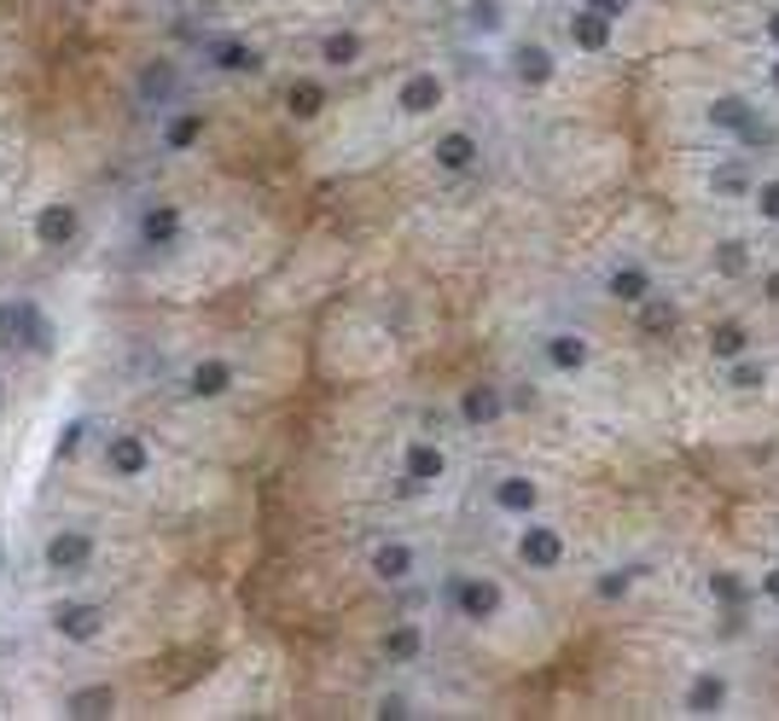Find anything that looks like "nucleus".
Masks as SVG:
<instances>
[{"instance_id":"f257e3e1","label":"nucleus","mask_w":779,"mask_h":721,"mask_svg":"<svg viewBox=\"0 0 779 721\" xmlns=\"http://www.w3.org/2000/svg\"><path fill=\"white\" fill-rule=\"evenodd\" d=\"M0 349L7 356H29V361H47L59 349V326L29 291H7L0 297Z\"/></svg>"},{"instance_id":"f03ea898","label":"nucleus","mask_w":779,"mask_h":721,"mask_svg":"<svg viewBox=\"0 0 779 721\" xmlns=\"http://www.w3.org/2000/svg\"><path fill=\"white\" fill-rule=\"evenodd\" d=\"M41 623L64 646H99L106 641V629H111V606L106 599H88V594H64V599H53V606L41 611Z\"/></svg>"},{"instance_id":"7ed1b4c3","label":"nucleus","mask_w":779,"mask_h":721,"mask_svg":"<svg viewBox=\"0 0 779 721\" xmlns=\"http://www.w3.org/2000/svg\"><path fill=\"white\" fill-rule=\"evenodd\" d=\"M41 570L47 576H82V570L99 564V535L88 524H53L41 535Z\"/></svg>"},{"instance_id":"20e7f679","label":"nucleus","mask_w":779,"mask_h":721,"mask_svg":"<svg viewBox=\"0 0 779 721\" xmlns=\"http://www.w3.org/2000/svg\"><path fill=\"white\" fill-rule=\"evenodd\" d=\"M134 250H146V257H169V250L186 245V210L169 204V198H146L140 210H134Z\"/></svg>"},{"instance_id":"39448f33","label":"nucleus","mask_w":779,"mask_h":721,"mask_svg":"<svg viewBox=\"0 0 779 721\" xmlns=\"http://www.w3.org/2000/svg\"><path fill=\"white\" fill-rule=\"evenodd\" d=\"M151 443L140 437V431H128V425H111V431H99V465H106V477L116 483H140L151 477Z\"/></svg>"},{"instance_id":"423d86ee","label":"nucleus","mask_w":779,"mask_h":721,"mask_svg":"<svg viewBox=\"0 0 779 721\" xmlns=\"http://www.w3.org/2000/svg\"><path fill=\"white\" fill-rule=\"evenodd\" d=\"M82 227H88V215H82L76 198H41L36 215H29V239H36L41 250H71L82 239Z\"/></svg>"},{"instance_id":"0eeeda50","label":"nucleus","mask_w":779,"mask_h":721,"mask_svg":"<svg viewBox=\"0 0 779 721\" xmlns=\"http://www.w3.org/2000/svg\"><path fill=\"white\" fill-rule=\"evenodd\" d=\"M198 59L215 76H262L268 71V53L245 36H198Z\"/></svg>"},{"instance_id":"6e6552de","label":"nucleus","mask_w":779,"mask_h":721,"mask_svg":"<svg viewBox=\"0 0 779 721\" xmlns=\"http://www.w3.org/2000/svg\"><path fill=\"white\" fill-rule=\"evenodd\" d=\"M134 105L151 111V116L181 105V64L175 59H146L140 71H134Z\"/></svg>"},{"instance_id":"1a4fd4ad","label":"nucleus","mask_w":779,"mask_h":721,"mask_svg":"<svg viewBox=\"0 0 779 721\" xmlns=\"http://www.w3.org/2000/svg\"><path fill=\"white\" fill-rule=\"evenodd\" d=\"M448 606H454V617H466V623H495L500 606H506V588L495 576H454Z\"/></svg>"},{"instance_id":"9d476101","label":"nucleus","mask_w":779,"mask_h":721,"mask_svg":"<svg viewBox=\"0 0 779 721\" xmlns=\"http://www.w3.org/2000/svg\"><path fill=\"white\" fill-rule=\"evenodd\" d=\"M233 390H239V366H233L227 356H198L181 373V396L186 401H222Z\"/></svg>"},{"instance_id":"9b49d317","label":"nucleus","mask_w":779,"mask_h":721,"mask_svg":"<svg viewBox=\"0 0 779 721\" xmlns=\"http://www.w3.org/2000/svg\"><path fill=\"white\" fill-rule=\"evenodd\" d=\"M205 128H210V111H205V105H169V111L158 116V152H163V158L193 152V146L205 140Z\"/></svg>"},{"instance_id":"f8f14e48","label":"nucleus","mask_w":779,"mask_h":721,"mask_svg":"<svg viewBox=\"0 0 779 721\" xmlns=\"http://www.w3.org/2000/svg\"><path fill=\"white\" fill-rule=\"evenodd\" d=\"M436 105H448V76L443 71H408L396 88V111L401 116H431Z\"/></svg>"},{"instance_id":"ddd939ff","label":"nucleus","mask_w":779,"mask_h":721,"mask_svg":"<svg viewBox=\"0 0 779 721\" xmlns=\"http://www.w3.org/2000/svg\"><path fill=\"white\" fill-rule=\"evenodd\" d=\"M443 477H448V455H443V443L413 437L408 448H401V483H408V489H436Z\"/></svg>"},{"instance_id":"4468645a","label":"nucleus","mask_w":779,"mask_h":721,"mask_svg":"<svg viewBox=\"0 0 779 721\" xmlns=\"http://www.w3.org/2000/svg\"><path fill=\"white\" fill-rule=\"evenodd\" d=\"M116 704H123V693H116L111 681H82V686L64 693V716L71 721H111Z\"/></svg>"},{"instance_id":"2eb2a0df","label":"nucleus","mask_w":779,"mask_h":721,"mask_svg":"<svg viewBox=\"0 0 779 721\" xmlns=\"http://www.w3.org/2000/svg\"><path fill=\"white\" fill-rule=\"evenodd\" d=\"M454 413H460V425L466 431H483V425H495V419L506 413V390L500 384H466L460 390V401H454Z\"/></svg>"},{"instance_id":"dca6fc26","label":"nucleus","mask_w":779,"mask_h":721,"mask_svg":"<svg viewBox=\"0 0 779 721\" xmlns=\"http://www.w3.org/2000/svg\"><path fill=\"white\" fill-rule=\"evenodd\" d=\"M367 570H372V582H384V588H401V582H413L419 552H413V542H379Z\"/></svg>"},{"instance_id":"f3484780","label":"nucleus","mask_w":779,"mask_h":721,"mask_svg":"<svg viewBox=\"0 0 779 721\" xmlns=\"http://www.w3.org/2000/svg\"><path fill=\"white\" fill-rule=\"evenodd\" d=\"M431 158H436V170H443V175H466V170H478L483 140L471 128H448V134H436Z\"/></svg>"},{"instance_id":"a211bd4d","label":"nucleus","mask_w":779,"mask_h":721,"mask_svg":"<svg viewBox=\"0 0 779 721\" xmlns=\"http://www.w3.org/2000/svg\"><path fill=\"white\" fill-rule=\"evenodd\" d=\"M518 559L530 570H558L565 564V535H558L553 524H523L518 530Z\"/></svg>"},{"instance_id":"6ab92c4d","label":"nucleus","mask_w":779,"mask_h":721,"mask_svg":"<svg viewBox=\"0 0 779 721\" xmlns=\"http://www.w3.org/2000/svg\"><path fill=\"white\" fill-rule=\"evenodd\" d=\"M495 512H506V518H535V507H541V483L535 477H523V472H506V477H495Z\"/></svg>"},{"instance_id":"aec40b11","label":"nucleus","mask_w":779,"mask_h":721,"mask_svg":"<svg viewBox=\"0 0 779 721\" xmlns=\"http://www.w3.org/2000/svg\"><path fill=\"white\" fill-rule=\"evenodd\" d=\"M326 105H332V88L320 76H292L285 82V116H292V123H314Z\"/></svg>"},{"instance_id":"412c9836","label":"nucleus","mask_w":779,"mask_h":721,"mask_svg":"<svg viewBox=\"0 0 779 721\" xmlns=\"http://www.w3.org/2000/svg\"><path fill=\"white\" fill-rule=\"evenodd\" d=\"M553 71H558L553 47H541V41H518L512 47V82L518 88H547Z\"/></svg>"},{"instance_id":"4be33fe9","label":"nucleus","mask_w":779,"mask_h":721,"mask_svg":"<svg viewBox=\"0 0 779 721\" xmlns=\"http://www.w3.org/2000/svg\"><path fill=\"white\" fill-rule=\"evenodd\" d=\"M541 356H547L553 373H582L594 349H588L582 332H547V338H541Z\"/></svg>"},{"instance_id":"5701e85b","label":"nucleus","mask_w":779,"mask_h":721,"mask_svg":"<svg viewBox=\"0 0 779 721\" xmlns=\"http://www.w3.org/2000/svg\"><path fill=\"white\" fill-rule=\"evenodd\" d=\"M361 53H367L361 29H326V36H320V47H314V59L326 64V71H355V64H361Z\"/></svg>"},{"instance_id":"b1692460","label":"nucleus","mask_w":779,"mask_h":721,"mask_svg":"<svg viewBox=\"0 0 779 721\" xmlns=\"http://www.w3.org/2000/svg\"><path fill=\"white\" fill-rule=\"evenodd\" d=\"M605 297H611V303H634L640 309L652 297V274L640 262H617L611 274H605Z\"/></svg>"},{"instance_id":"393cba45","label":"nucleus","mask_w":779,"mask_h":721,"mask_svg":"<svg viewBox=\"0 0 779 721\" xmlns=\"http://www.w3.org/2000/svg\"><path fill=\"white\" fill-rule=\"evenodd\" d=\"M565 29H570L576 53H605V47H611V18H599V12H588V7H576Z\"/></svg>"},{"instance_id":"a878e982","label":"nucleus","mask_w":779,"mask_h":721,"mask_svg":"<svg viewBox=\"0 0 779 721\" xmlns=\"http://www.w3.org/2000/svg\"><path fill=\"white\" fill-rule=\"evenodd\" d=\"M379 651H384V663H419L425 658V629L419 623H389Z\"/></svg>"},{"instance_id":"bb28decb","label":"nucleus","mask_w":779,"mask_h":721,"mask_svg":"<svg viewBox=\"0 0 779 721\" xmlns=\"http://www.w3.org/2000/svg\"><path fill=\"white\" fill-rule=\"evenodd\" d=\"M460 24H466V36L495 41L500 29H506V0H466V7H460Z\"/></svg>"},{"instance_id":"cd10ccee","label":"nucleus","mask_w":779,"mask_h":721,"mask_svg":"<svg viewBox=\"0 0 779 721\" xmlns=\"http://www.w3.org/2000/svg\"><path fill=\"white\" fill-rule=\"evenodd\" d=\"M721 704H727V681L716 675V669L692 675V686H687V716H721Z\"/></svg>"},{"instance_id":"c85d7f7f","label":"nucleus","mask_w":779,"mask_h":721,"mask_svg":"<svg viewBox=\"0 0 779 721\" xmlns=\"http://www.w3.org/2000/svg\"><path fill=\"white\" fill-rule=\"evenodd\" d=\"M88 437H99V431H94V413H71V419L59 425V437H53V460H82Z\"/></svg>"},{"instance_id":"c756f323","label":"nucleus","mask_w":779,"mask_h":721,"mask_svg":"<svg viewBox=\"0 0 779 721\" xmlns=\"http://www.w3.org/2000/svg\"><path fill=\"white\" fill-rule=\"evenodd\" d=\"M675 321H681V309L669 303V297H646V303H640V332H646V338H664V332H675Z\"/></svg>"},{"instance_id":"7c9ffc66","label":"nucleus","mask_w":779,"mask_h":721,"mask_svg":"<svg viewBox=\"0 0 779 721\" xmlns=\"http://www.w3.org/2000/svg\"><path fill=\"white\" fill-rule=\"evenodd\" d=\"M751 99H744V94H721L716 99V105H709V123H716V128H727V134H739L744 123H751Z\"/></svg>"},{"instance_id":"2f4dec72","label":"nucleus","mask_w":779,"mask_h":721,"mask_svg":"<svg viewBox=\"0 0 779 721\" xmlns=\"http://www.w3.org/2000/svg\"><path fill=\"white\" fill-rule=\"evenodd\" d=\"M709 349H716V361H739L744 349H751V332H744L739 321H721L716 332H709Z\"/></svg>"},{"instance_id":"473e14b6","label":"nucleus","mask_w":779,"mask_h":721,"mask_svg":"<svg viewBox=\"0 0 779 721\" xmlns=\"http://www.w3.org/2000/svg\"><path fill=\"white\" fill-rule=\"evenodd\" d=\"M716 268H721L727 279H739L744 268H751V250H744V239H721V245H716Z\"/></svg>"},{"instance_id":"72a5a7b5","label":"nucleus","mask_w":779,"mask_h":721,"mask_svg":"<svg viewBox=\"0 0 779 721\" xmlns=\"http://www.w3.org/2000/svg\"><path fill=\"white\" fill-rule=\"evenodd\" d=\"M634 576H640V570H605V576L594 582V594L605 599V606H611V599H629V588H634Z\"/></svg>"},{"instance_id":"f704fd0d","label":"nucleus","mask_w":779,"mask_h":721,"mask_svg":"<svg viewBox=\"0 0 779 721\" xmlns=\"http://www.w3.org/2000/svg\"><path fill=\"white\" fill-rule=\"evenodd\" d=\"M727 384H733V390H762V384H768V366L762 361H733V373H727Z\"/></svg>"},{"instance_id":"c9c22d12","label":"nucleus","mask_w":779,"mask_h":721,"mask_svg":"<svg viewBox=\"0 0 779 721\" xmlns=\"http://www.w3.org/2000/svg\"><path fill=\"white\" fill-rule=\"evenodd\" d=\"M372 716H379V721H408V716H419V710H413V698H408V693H379Z\"/></svg>"},{"instance_id":"e433bc0d","label":"nucleus","mask_w":779,"mask_h":721,"mask_svg":"<svg viewBox=\"0 0 779 721\" xmlns=\"http://www.w3.org/2000/svg\"><path fill=\"white\" fill-rule=\"evenodd\" d=\"M709 594H716L721 606H739V599H744V582L733 576V570H716V576H709Z\"/></svg>"},{"instance_id":"4c0bfd02","label":"nucleus","mask_w":779,"mask_h":721,"mask_svg":"<svg viewBox=\"0 0 779 721\" xmlns=\"http://www.w3.org/2000/svg\"><path fill=\"white\" fill-rule=\"evenodd\" d=\"M756 210H762V222H779V181H762L756 187Z\"/></svg>"},{"instance_id":"58836bf2","label":"nucleus","mask_w":779,"mask_h":721,"mask_svg":"<svg viewBox=\"0 0 779 721\" xmlns=\"http://www.w3.org/2000/svg\"><path fill=\"white\" fill-rule=\"evenodd\" d=\"M582 7H588V12H599V18H611V24H617L622 12H634V0H582Z\"/></svg>"},{"instance_id":"ea45409f","label":"nucleus","mask_w":779,"mask_h":721,"mask_svg":"<svg viewBox=\"0 0 779 721\" xmlns=\"http://www.w3.org/2000/svg\"><path fill=\"white\" fill-rule=\"evenodd\" d=\"M716 192H744V175L739 170H721L716 175Z\"/></svg>"},{"instance_id":"a19ab883","label":"nucleus","mask_w":779,"mask_h":721,"mask_svg":"<svg viewBox=\"0 0 779 721\" xmlns=\"http://www.w3.org/2000/svg\"><path fill=\"white\" fill-rule=\"evenodd\" d=\"M762 594H768V599H779V564L768 570V576H762Z\"/></svg>"},{"instance_id":"79ce46f5","label":"nucleus","mask_w":779,"mask_h":721,"mask_svg":"<svg viewBox=\"0 0 779 721\" xmlns=\"http://www.w3.org/2000/svg\"><path fill=\"white\" fill-rule=\"evenodd\" d=\"M7 396H12V390H7V366H0V408H7Z\"/></svg>"},{"instance_id":"37998d69","label":"nucleus","mask_w":779,"mask_h":721,"mask_svg":"<svg viewBox=\"0 0 779 721\" xmlns=\"http://www.w3.org/2000/svg\"><path fill=\"white\" fill-rule=\"evenodd\" d=\"M0 582H7V542H0Z\"/></svg>"},{"instance_id":"c03bdc74","label":"nucleus","mask_w":779,"mask_h":721,"mask_svg":"<svg viewBox=\"0 0 779 721\" xmlns=\"http://www.w3.org/2000/svg\"><path fill=\"white\" fill-rule=\"evenodd\" d=\"M768 36H774V41H779V12H774V18H768Z\"/></svg>"},{"instance_id":"a18cd8bd","label":"nucleus","mask_w":779,"mask_h":721,"mask_svg":"<svg viewBox=\"0 0 779 721\" xmlns=\"http://www.w3.org/2000/svg\"><path fill=\"white\" fill-rule=\"evenodd\" d=\"M158 7H193V0H158Z\"/></svg>"},{"instance_id":"49530a36","label":"nucleus","mask_w":779,"mask_h":721,"mask_svg":"<svg viewBox=\"0 0 779 721\" xmlns=\"http://www.w3.org/2000/svg\"><path fill=\"white\" fill-rule=\"evenodd\" d=\"M0 187H7V158H0Z\"/></svg>"},{"instance_id":"de8ad7c7","label":"nucleus","mask_w":779,"mask_h":721,"mask_svg":"<svg viewBox=\"0 0 779 721\" xmlns=\"http://www.w3.org/2000/svg\"><path fill=\"white\" fill-rule=\"evenodd\" d=\"M774 88H779V59H774Z\"/></svg>"},{"instance_id":"09e8293b","label":"nucleus","mask_w":779,"mask_h":721,"mask_svg":"<svg viewBox=\"0 0 779 721\" xmlns=\"http://www.w3.org/2000/svg\"><path fill=\"white\" fill-rule=\"evenodd\" d=\"M0 710H7V698H0Z\"/></svg>"}]
</instances>
